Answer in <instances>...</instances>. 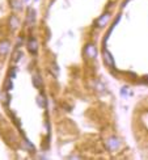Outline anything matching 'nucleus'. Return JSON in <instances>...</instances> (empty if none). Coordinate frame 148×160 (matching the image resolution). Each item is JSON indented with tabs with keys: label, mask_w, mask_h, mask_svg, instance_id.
Instances as JSON below:
<instances>
[{
	"label": "nucleus",
	"mask_w": 148,
	"mask_h": 160,
	"mask_svg": "<svg viewBox=\"0 0 148 160\" xmlns=\"http://www.w3.org/2000/svg\"><path fill=\"white\" fill-rule=\"evenodd\" d=\"M85 55L88 58H96L97 57V49L95 45H92V43H88V45L85 46Z\"/></svg>",
	"instance_id": "f257e3e1"
},
{
	"label": "nucleus",
	"mask_w": 148,
	"mask_h": 160,
	"mask_svg": "<svg viewBox=\"0 0 148 160\" xmlns=\"http://www.w3.org/2000/svg\"><path fill=\"white\" fill-rule=\"evenodd\" d=\"M106 146H108L109 150L114 151V150H117V148L119 147V141L117 139V138H114V136H113V138H110V139H108Z\"/></svg>",
	"instance_id": "f03ea898"
},
{
	"label": "nucleus",
	"mask_w": 148,
	"mask_h": 160,
	"mask_svg": "<svg viewBox=\"0 0 148 160\" xmlns=\"http://www.w3.org/2000/svg\"><path fill=\"white\" fill-rule=\"evenodd\" d=\"M9 47H11V42L4 40L0 42V55H7V53L9 51Z\"/></svg>",
	"instance_id": "7ed1b4c3"
},
{
	"label": "nucleus",
	"mask_w": 148,
	"mask_h": 160,
	"mask_svg": "<svg viewBox=\"0 0 148 160\" xmlns=\"http://www.w3.org/2000/svg\"><path fill=\"white\" fill-rule=\"evenodd\" d=\"M28 49H29V51H30L32 54H36V53H37V50H38V43H37V41L34 40V38H30V40H29V42H28Z\"/></svg>",
	"instance_id": "20e7f679"
},
{
	"label": "nucleus",
	"mask_w": 148,
	"mask_h": 160,
	"mask_svg": "<svg viewBox=\"0 0 148 160\" xmlns=\"http://www.w3.org/2000/svg\"><path fill=\"white\" fill-rule=\"evenodd\" d=\"M109 19H110V15H109V13H104L101 17L97 20V26H100V28L105 26V24L109 21Z\"/></svg>",
	"instance_id": "39448f33"
},
{
	"label": "nucleus",
	"mask_w": 148,
	"mask_h": 160,
	"mask_svg": "<svg viewBox=\"0 0 148 160\" xmlns=\"http://www.w3.org/2000/svg\"><path fill=\"white\" fill-rule=\"evenodd\" d=\"M104 59H105V63L109 66V67H113L114 66V60H113V57L110 55L108 50H104Z\"/></svg>",
	"instance_id": "423d86ee"
},
{
	"label": "nucleus",
	"mask_w": 148,
	"mask_h": 160,
	"mask_svg": "<svg viewBox=\"0 0 148 160\" xmlns=\"http://www.w3.org/2000/svg\"><path fill=\"white\" fill-rule=\"evenodd\" d=\"M33 85H34L36 88H38V89H41V88H42L43 83H42V79L38 75H36L34 78H33Z\"/></svg>",
	"instance_id": "0eeeda50"
},
{
	"label": "nucleus",
	"mask_w": 148,
	"mask_h": 160,
	"mask_svg": "<svg viewBox=\"0 0 148 160\" xmlns=\"http://www.w3.org/2000/svg\"><path fill=\"white\" fill-rule=\"evenodd\" d=\"M12 87H13V84H12V80L8 79L7 81H5V84H4L5 91H11V89H12Z\"/></svg>",
	"instance_id": "6e6552de"
},
{
	"label": "nucleus",
	"mask_w": 148,
	"mask_h": 160,
	"mask_svg": "<svg viewBox=\"0 0 148 160\" xmlns=\"http://www.w3.org/2000/svg\"><path fill=\"white\" fill-rule=\"evenodd\" d=\"M23 51H16L15 53V58H13V62H19V60L21 59V57H23Z\"/></svg>",
	"instance_id": "1a4fd4ad"
},
{
	"label": "nucleus",
	"mask_w": 148,
	"mask_h": 160,
	"mask_svg": "<svg viewBox=\"0 0 148 160\" xmlns=\"http://www.w3.org/2000/svg\"><path fill=\"white\" fill-rule=\"evenodd\" d=\"M34 13H36L34 11H32V9L29 11V16H28V24H32V21L34 20Z\"/></svg>",
	"instance_id": "9d476101"
}]
</instances>
